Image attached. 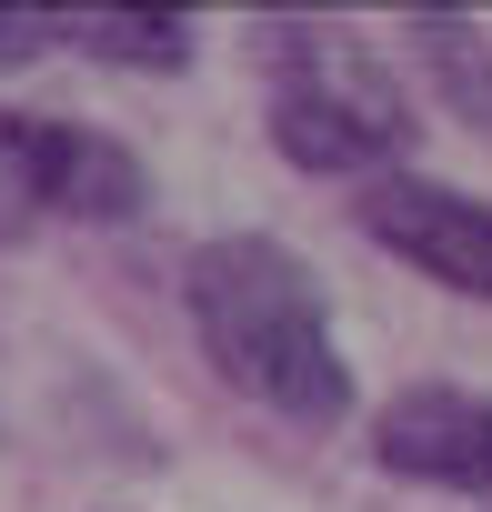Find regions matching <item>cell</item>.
<instances>
[{"instance_id": "obj_8", "label": "cell", "mask_w": 492, "mask_h": 512, "mask_svg": "<svg viewBox=\"0 0 492 512\" xmlns=\"http://www.w3.org/2000/svg\"><path fill=\"white\" fill-rule=\"evenodd\" d=\"M51 221V121L0 111V251H21Z\"/></svg>"}, {"instance_id": "obj_7", "label": "cell", "mask_w": 492, "mask_h": 512, "mask_svg": "<svg viewBox=\"0 0 492 512\" xmlns=\"http://www.w3.org/2000/svg\"><path fill=\"white\" fill-rule=\"evenodd\" d=\"M61 41L121 71H181L191 61V21L181 11H61Z\"/></svg>"}, {"instance_id": "obj_6", "label": "cell", "mask_w": 492, "mask_h": 512, "mask_svg": "<svg viewBox=\"0 0 492 512\" xmlns=\"http://www.w3.org/2000/svg\"><path fill=\"white\" fill-rule=\"evenodd\" d=\"M402 41H412V61L432 71L442 111H452L462 131H492V31H482V21H452V11H412Z\"/></svg>"}, {"instance_id": "obj_2", "label": "cell", "mask_w": 492, "mask_h": 512, "mask_svg": "<svg viewBox=\"0 0 492 512\" xmlns=\"http://www.w3.org/2000/svg\"><path fill=\"white\" fill-rule=\"evenodd\" d=\"M262 91H272V141L312 181H392L412 151V101L402 71L332 21H272L262 31Z\"/></svg>"}, {"instance_id": "obj_9", "label": "cell", "mask_w": 492, "mask_h": 512, "mask_svg": "<svg viewBox=\"0 0 492 512\" xmlns=\"http://www.w3.org/2000/svg\"><path fill=\"white\" fill-rule=\"evenodd\" d=\"M61 41V11H0V61H41Z\"/></svg>"}, {"instance_id": "obj_1", "label": "cell", "mask_w": 492, "mask_h": 512, "mask_svg": "<svg viewBox=\"0 0 492 512\" xmlns=\"http://www.w3.org/2000/svg\"><path fill=\"white\" fill-rule=\"evenodd\" d=\"M181 302H191V332H201L211 372H231L241 392L272 402L282 422L332 432L352 412V362L332 342V302H322V282L292 262L272 231L201 241L191 272H181Z\"/></svg>"}, {"instance_id": "obj_3", "label": "cell", "mask_w": 492, "mask_h": 512, "mask_svg": "<svg viewBox=\"0 0 492 512\" xmlns=\"http://www.w3.org/2000/svg\"><path fill=\"white\" fill-rule=\"evenodd\" d=\"M362 231L412 262L422 282L462 292V302H492V201L452 191V181H422V171H392L362 191Z\"/></svg>"}, {"instance_id": "obj_4", "label": "cell", "mask_w": 492, "mask_h": 512, "mask_svg": "<svg viewBox=\"0 0 492 512\" xmlns=\"http://www.w3.org/2000/svg\"><path fill=\"white\" fill-rule=\"evenodd\" d=\"M372 462L432 492H472L492 502V392L462 382H412L372 412Z\"/></svg>"}, {"instance_id": "obj_5", "label": "cell", "mask_w": 492, "mask_h": 512, "mask_svg": "<svg viewBox=\"0 0 492 512\" xmlns=\"http://www.w3.org/2000/svg\"><path fill=\"white\" fill-rule=\"evenodd\" d=\"M141 201H151L141 151H121V141L91 131V121H51V221L111 231V221H141Z\"/></svg>"}]
</instances>
